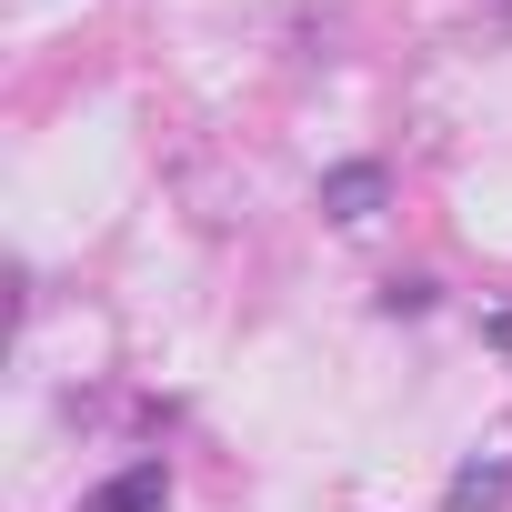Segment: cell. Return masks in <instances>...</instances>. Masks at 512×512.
<instances>
[{
	"label": "cell",
	"instance_id": "4",
	"mask_svg": "<svg viewBox=\"0 0 512 512\" xmlns=\"http://www.w3.org/2000/svg\"><path fill=\"white\" fill-rule=\"evenodd\" d=\"M382 312H432V282H382Z\"/></svg>",
	"mask_w": 512,
	"mask_h": 512
},
{
	"label": "cell",
	"instance_id": "3",
	"mask_svg": "<svg viewBox=\"0 0 512 512\" xmlns=\"http://www.w3.org/2000/svg\"><path fill=\"white\" fill-rule=\"evenodd\" d=\"M502 482H512V472H502V462H462V472H452V502H492V492H502Z\"/></svg>",
	"mask_w": 512,
	"mask_h": 512
},
{
	"label": "cell",
	"instance_id": "1",
	"mask_svg": "<svg viewBox=\"0 0 512 512\" xmlns=\"http://www.w3.org/2000/svg\"><path fill=\"white\" fill-rule=\"evenodd\" d=\"M382 191H392L382 161H342V171H322V211H332V221H372Z\"/></svg>",
	"mask_w": 512,
	"mask_h": 512
},
{
	"label": "cell",
	"instance_id": "2",
	"mask_svg": "<svg viewBox=\"0 0 512 512\" xmlns=\"http://www.w3.org/2000/svg\"><path fill=\"white\" fill-rule=\"evenodd\" d=\"M161 492H171V472H161V462H131V472H111L81 512H161Z\"/></svg>",
	"mask_w": 512,
	"mask_h": 512
}]
</instances>
